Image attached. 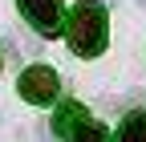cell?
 Instances as JSON below:
<instances>
[{"mask_svg": "<svg viewBox=\"0 0 146 142\" xmlns=\"http://www.w3.org/2000/svg\"><path fill=\"white\" fill-rule=\"evenodd\" d=\"M73 122H85V110H81L77 102H65L61 110H57V118H53V130H57V134H69Z\"/></svg>", "mask_w": 146, "mask_h": 142, "instance_id": "cell-5", "label": "cell"}, {"mask_svg": "<svg viewBox=\"0 0 146 142\" xmlns=\"http://www.w3.org/2000/svg\"><path fill=\"white\" fill-rule=\"evenodd\" d=\"M118 142H146V110L126 114V122L118 126Z\"/></svg>", "mask_w": 146, "mask_h": 142, "instance_id": "cell-4", "label": "cell"}, {"mask_svg": "<svg viewBox=\"0 0 146 142\" xmlns=\"http://www.w3.org/2000/svg\"><path fill=\"white\" fill-rule=\"evenodd\" d=\"M16 90H21V98L33 102V106H49L53 98H57L61 81H57V73H53L49 65H33V69H25V73H21Z\"/></svg>", "mask_w": 146, "mask_h": 142, "instance_id": "cell-2", "label": "cell"}, {"mask_svg": "<svg viewBox=\"0 0 146 142\" xmlns=\"http://www.w3.org/2000/svg\"><path fill=\"white\" fill-rule=\"evenodd\" d=\"M69 142H106V126H98V122H77V130L69 134Z\"/></svg>", "mask_w": 146, "mask_h": 142, "instance_id": "cell-6", "label": "cell"}, {"mask_svg": "<svg viewBox=\"0 0 146 142\" xmlns=\"http://www.w3.org/2000/svg\"><path fill=\"white\" fill-rule=\"evenodd\" d=\"M110 37V16L98 0H81L69 12V45L77 57H98Z\"/></svg>", "mask_w": 146, "mask_h": 142, "instance_id": "cell-1", "label": "cell"}, {"mask_svg": "<svg viewBox=\"0 0 146 142\" xmlns=\"http://www.w3.org/2000/svg\"><path fill=\"white\" fill-rule=\"evenodd\" d=\"M21 12L41 37H57L61 33V0H21Z\"/></svg>", "mask_w": 146, "mask_h": 142, "instance_id": "cell-3", "label": "cell"}, {"mask_svg": "<svg viewBox=\"0 0 146 142\" xmlns=\"http://www.w3.org/2000/svg\"><path fill=\"white\" fill-rule=\"evenodd\" d=\"M138 4H142V8H146V0H138Z\"/></svg>", "mask_w": 146, "mask_h": 142, "instance_id": "cell-7", "label": "cell"}]
</instances>
